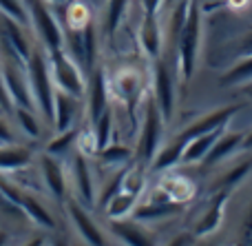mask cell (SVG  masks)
<instances>
[{
  "label": "cell",
  "instance_id": "cell-1",
  "mask_svg": "<svg viewBox=\"0 0 252 246\" xmlns=\"http://www.w3.org/2000/svg\"><path fill=\"white\" fill-rule=\"evenodd\" d=\"M201 40H204V13H201L199 4L192 2L186 22L179 29V34L175 35V49H177L175 69H177L184 84L190 82L197 71L199 53H201Z\"/></svg>",
  "mask_w": 252,
  "mask_h": 246
},
{
  "label": "cell",
  "instance_id": "cell-2",
  "mask_svg": "<svg viewBox=\"0 0 252 246\" xmlns=\"http://www.w3.org/2000/svg\"><path fill=\"white\" fill-rule=\"evenodd\" d=\"M27 67V78H29L31 96H33L35 111L40 118L44 120L47 127L53 124V96H56V84L51 78V67H49V56L47 49L40 42H35L31 56L25 62Z\"/></svg>",
  "mask_w": 252,
  "mask_h": 246
},
{
  "label": "cell",
  "instance_id": "cell-3",
  "mask_svg": "<svg viewBox=\"0 0 252 246\" xmlns=\"http://www.w3.org/2000/svg\"><path fill=\"white\" fill-rule=\"evenodd\" d=\"M144 118L142 124H139V131H137V144H135V160L144 164H151V160L155 158V153L164 146V133H166V120L161 118L159 109L157 105L153 102L151 93L148 98L144 100Z\"/></svg>",
  "mask_w": 252,
  "mask_h": 246
},
{
  "label": "cell",
  "instance_id": "cell-4",
  "mask_svg": "<svg viewBox=\"0 0 252 246\" xmlns=\"http://www.w3.org/2000/svg\"><path fill=\"white\" fill-rule=\"evenodd\" d=\"M31 20V34L35 35V42H40L47 51L62 49L64 44V27L60 18L56 16L51 7L44 0H27Z\"/></svg>",
  "mask_w": 252,
  "mask_h": 246
},
{
  "label": "cell",
  "instance_id": "cell-5",
  "mask_svg": "<svg viewBox=\"0 0 252 246\" xmlns=\"http://www.w3.org/2000/svg\"><path fill=\"white\" fill-rule=\"evenodd\" d=\"M175 73L177 69L168 65L164 56L153 60L151 69V98L157 105L161 118L166 120V124L173 122L175 118V105H177V84H175Z\"/></svg>",
  "mask_w": 252,
  "mask_h": 246
},
{
  "label": "cell",
  "instance_id": "cell-6",
  "mask_svg": "<svg viewBox=\"0 0 252 246\" xmlns=\"http://www.w3.org/2000/svg\"><path fill=\"white\" fill-rule=\"evenodd\" d=\"M49 56V67H51V78L56 89H62L66 93L82 98L87 96V84L89 75L84 69L64 51V49H56V51H47Z\"/></svg>",
  "mask_w": 252,
  "mask_h": 246
},
{
  "label": "cell",
  "instance_id": "cell-7",
  "mask_svg": "<svg viewBox=\"0 0 252 246\" xmlns=\"http://www.w3.org/2000/svg\"><path fill=\"white\" fill-rule=\"evenodd\" d=\"M109 93L111 100L133 109L146 100V78L139 69L124 67L109 78Z\"/></svg>",
  "mask_w": 252,
  "mask_h": 246
},
{
  "label": "cell",
  "instance_id": "cell-8",
  "mask_svg": "<svg viewBox=\"0 0 252 246\" xmlns=\"http://www.w3.org/2000/svg\"><path fill=\"white\" fill-rule=\"evenodd\" d=\"M69 184L75 193V200L82 202L84 207H95L97 204V182L95 173L91 169V158L84 155L82 151H71L69 160Z\"/></svg>",
  "mask_w": 252,
  "mask_h": 246
},
{
  "label": "cell",
  "instance_id": "cell-9",
  "mask_svg": "<svg viewBox=\"0 0 252 246\" xmlns=\"http://www.w3.org/2000/svg\"><path fill=\"white\" fill-rule=\"evenodd\" d=\"M64 209H66V215H69L71 224H73L75 235H78L84 244L102 246V244L109 242L104 231H102L100 226H97V222L89 215V207H84L82 202H78V200L71 195V198L64 200Z\"/></svg>",
  "mask_w": 252,
  "mask_h": 246
},
{
  "label": "cell",
  "instance_id": "cell-10",
  "mask_svg": "<svg viewBox=\"0 0 252 246\" xmlns=\"http://www.w3.org/2000/svg\"><path fill=\"white\" fill-rule=\"evenodd\" d=\"M109 106H111L109 75L104 73V69L95 67L93 73L89 75V84H87V96H84V118L89 120V124L95 122Z\"/></svg>",
  "mask_w": 252,
  "mask_h": 246
},
{
  "label": "cell",
  "instance_id": "cell-11",
  "mask_svg": "<svg viewBox=\"0 0 252 246\" xmlns=\"http://www.w3.org/2000/svg\"><path fill=\"white\" fill-rule=\"evenodd\" d=\"M84 115V100L73 93H66L62 89H56L53 96V124L51 129L56 133L66 129L80 127V120Z\"/></svg>",
  "mask_w": 252,
  "mask_h": 246
},
{
  "label": "cell",
  "instance_id": "cell-12",
  "mask_svg": "<svg viewBox=\"0 0 252 246\" xmlns=\"http://www.w3.org/2000/svg\"><path fill=\"white\" fill-rule=\"evenodd\" d=\"M40 180H42L44 189H47L56 200L64 202V200L69 198V191H71L69 173H66V169H64V164H62L60 158L49 155V153L40 155Z\"/></svg>",
  "mask_w": 252,
  "mask_h": 246
},
{
  "label": "cell",
  "instance_id": "cell-13",
  "mask_svg": "<svg viewBox=\"0 0 252 246\" xmlns=\"http://www.w3.org/2000/svg\"><path fill=\"white\" fill-rule=\"evenodd\" d=\"M0 42H4L11 51H16L25 62L35 47V38L29 27L20 25V22L11 20L2 13H0Z\"/></svg>",
  "mask_w": 252,
  "mask_h": 246
},
{
  "label": "cell",
  "instance_id": "cell-14",
  "mask_svg": "<svg viewBox=\"0 0 252 246\" xmlns=\"http://www.w3.org/2000/svg\"><path fill=\"white\" fill-rule=\"evenodd\" d=\"M164 25H161L159 16H144L142 25H139L137 31V42L142 53L148 58V60H157V58L164 56Z\"/></svg>",
  "mask_w": 252,
  "mask_h": 246
},
{
  "label": "cell",
  "instance_id": "cell-15",
  "mask_svg": "<svg viewBox=\"0 0 252 246\" xmlns=\"http://www.w3.org/2000/svg\"><path fill=\"white\" fill-rule=\"evenodd\" d=\"M182 211H184V204L173 202V200H166V202L146 200V202H139L135 207L130 220L139 222V224H151V222H161V220H168V217H175Z\"/></svg>",
  "mask_w": 252,
  "mask_h": 246
},
{
  "label": "cell",
  "instance_id": "cell-16",
  "mask_svg": "<svg viewBox=\"0 0 252 246\" xmlns=\"http://www.w3.org/2000/svg\"><path fill=\"white\" fill-rule=\"evenodd\" d=\"M237 111H239V106H221V109L210 111L208 115L195 120V122H192L188 129H184L179 138L186 142V140H190V138H195V136H201V133H210V131H217V129L228 127V124H230V120L235 118Z\"/></svg>",
  "mask_w": 252,
  "mask_h": 246
},
{
  "label": "cell",
  "instance_id": "cell-17",
  "mask_svg": "<svg viewBox=\"0 0 252 246\" xmlns=\"http://www.w3.org/2000/svg\"><path fill=\"white\" fill-rule=\"evenodd\" d=\"M228 193H230V191L223 189L221 193H217L213 200H210V204H208V209H206V213L199 217V222H197L195 229H192V235H195L197 240H199V238H206V235H213L215 231L221 226L223 215H226Z\"/></svg>",
  "mask_w": 252,
  "mask_h": 246
},
{
  "label": "cell",
  "instance_id": "cell-18",
  "mask_svg": "<svg viewBox=\"0 0 252 246\" xmlns=\"http://www.w3.org/2000/svg\"><path fill=\"white\" fill-rule=\"evenodd\" d=\"M244 136H246V133L239 131V129H235V131H232L230 127H226L221 136L217 138V142L213 144V149L208 151V155L204 158V164H206V167H215V164L228 160L230 155H235L237 151L241 149Z\"/></svg>",
  "mask_w": 252,
  "mask_h": 246
},
{
  "label": "cell",
  "instance_id": "cell-19",
  "mask_svg": "<svg viewBox=\"0 0 252 246\" xmlns=\"http://www.w3.org/2000/svg\"><path fill=\"white\" fill-rule=\"evenodd\" d=\"M33 164V149L25 144H0V173L25 171Z\"/></svg>",
  "mask_w": 252,
  "mask_h": 246
},
{
  "label": "cell",
  "instance_id": "cell-20",
  "mask_svg": "<svg viewBox=\"0 0 252 246\" xmlns=\"http://www.w3.org/2000/svg\"><path fill=\"white\" fill-rule=\"evenodd\" d=\"M157 186H159L173 202H179V204L190 202L197 193L195 182L188 180L186 176H177V173H170V171H166L164 176H161V180Z\"/></svg>",
  "mask_w": 252,
  "mask_h": 246
},
{
  "label": "cell",
  "instance_id": "cell-21",
  "mask_svg": "<svg viewBox=\"0 0 252 246\" xmlns=\"http://www.w3.org/2000/svg\"><path fill=\"white\" fill-rule=\"evenodd\" d=\"M111 233H113V238L118 242L128 244V246H144V244L153 242L148 238V231L144 229V224L130 220V217H126V220H113L111 222Z\"/></svg>",
  "mask_w": 252,
  "mask_h": 246
},
{
  "label": "cell",
  "instance_id": "cell-22",
  "mask_svg": "<svg viewBox=\"0 0 252 246\" xmlns=\"http://www.w3.org/2000/svg\"><path fill=\"white\" fill-rule=\"evenodd\" d=\"M139 198H142L139 193H133V191H128V189H120L118 193L102 207L106 220L113 222V220H126V217H130L135 207L139 204Z\"/></svg>",
  "mask_w": 252,
  "mask_h": 246
},
{
  "label": "cell",
  "instance_id": "cell-23",
  "mask_svg": "<svg viewBox=\"0 0 252 246\" xmlns=\"http://www.w3.org/2000/svg\"><path fill=\"white\" fill-rule=\"evenodd\" d=\"M223 129H217V131H210V133H201V136H195V138H190V140H186L184 155H182V164L204 162V158L208 155V151L213 149V144L217 142V138L223 133Z\"/></svg>",
  "mask_w": 252,
  "mask_h": 246
},
{
  "label": "cell",
  "instance_id": "cell-24",
  "mask_svg": "<svg viewBox=\"0 0 252 246\" xmlns=\"http://www.w3.org/2000/svg\"><path fill=\"white\" fill-rule=\"evenodd\" d=\"M9 118L13 120V127L18 129V133L25 136V138H29V140H38V138L42 136V127H47L44 120L40 118V113L33 111V109L13 106V111H11Z\"/></svg>",
  "mask_w": 252,
  "mask_h": 246
},
{
  "label": "cell",
  "instance_id": "cell-25",
  "mask_svg": "<svg viewBox=\"0 0 252 246\" xmlns=\"http://www.w3.org/2000/svg\"><path fill=\"white\" fill-rule=\"evenodd\" d=\"M184 146H186V142L182 138L161 146L155 153V158L151 160V164H148L151 173H166V171H173L175 167H179L182 164V155H184Z\"/></svg>",
  "mask_w": 252,
  "mask_h": 246
},
{
  "label": "cell",
  "instance_id": "cell-26",
  "mask_svg": "<svg viewBox=\"0 0 252 246\" xmlns=\"http://www.w3.org/2000/svg\"><path fill=\"white\" fill-rule=\"evenodd\" d=\"M20 209H22V213H25V215L29 217V220L33 222L35 226H40V229H47V231H53V229H56V220H53L51 211H49V209L44 207V204L40 202L35 195L25 193Z\"/></svg>",
  "mask_w": 252,
  "mask_h": 246
},
{
  "label": "cell",
  "instance_id": "cell-27",
  "mask_svg": "<svg viewBox=\"0 0 252 246\" xmlns=\"http://www.w3.org/2000/svg\"><path fill=\"white\" fill-rule=\"evenodd\" d=\"M95 158L102 167L124 169L135 160V149H130V146H126V144H113V142H111V144H106L104 149L97 151Z\"/></svg>",
  "mask_w": 252,
  "mask_h": 246
},
{
  "label": "cell",
  "instance_id": "cell-28",
  "mask_svg": "<svg viewBox=\"0 0 252 246\" xmlns=\"http://www.w3.org/2000/svg\"><path fill=\"white\" fill-rule=\"evenodd\" d=\"M130 0H106V11H104V34L109 40H113L118 35L120 27H122L126 11H128Z\"/></svg>",
  "mask_w": 252,
  "mask_h": 246
},
{
  "label": "cell",
  "instance_id": "cell-29",
  "mask_svg": "<svg viewBox=\"0 0 252 246\" xmlns=\"http://www.w3.org/2000/svg\"><path fill=\"white\" fill-rule=\"evenodd\" d=\"M80 129H82V127H73V129H66V131L56 133V138H51V140L47 142V146H44V153L56 155V158L71 155V151L78 149Z\"/></svg>",
  "mask_w": 252,
  "mask_h": 246
},
{
  "label": "cell",
  "instance_id": "cell-30",
  "mask_svg": "<svg viewBox=\"0 0 252 246\" xmlns=\"http://www.w3.org/2000/svg\"><path fill=\"white\" fill-rule=\"evenodd\" d=\"M82 40H84V71L87 75L93 73L97 67V25L93 18H89L82 25Z\"/></svg>",
  "mask_w": 252,
  "mask_h": 246
},
{
  "label": "cell",
  "instance_id": "cell-31",
  "mask_svg": "<svg viewBox=\"0 0 252 246\" xmlns=\"http://www.w3.org/2000/svg\"><path fill=\"white\" fill-rule=\"evenodd\" d=\"M223 87H248L252 84V56H244L235 67L221 75Z\"/></svg>",
  "mask_w": 252,
  "mask_h": 246
},
{
  "label": "cell",
  "instance_id": "cell-32",
  "mask_svg": "<svg viewBox=\"0 0 252 246\" xmlns=\"http://www.w3.org/2000/svg\"><path fill=\"white\" fill-rule=\"evenodd\" d=\"M113 129H115V115H113V109H106L95 122H91V131L95 136V144H97V151L104 149L106 144H111V138H113Z\"/></svg>",
  "mask_w": 252,
  "mask_h": 246
},
{
  "label": "cell",
  "instance_id": "cell-33",
  "mask_svg": "<svg viewBox=\"0 0 252 246\" xmlns=\"http://www.w3.org/2000/svg\"><path fill=\"white\" fill-rule=\"evenodd\" d=\"M0 13L31 29L29 7H27V0H0Z\"/></svg>",
  "mask_w": 252,
  "mask_h": 246
},
{
  "label": "cell",
  "instance_id": "cell-34",
  "mask_svg": "<svg viewBox=\"0 0 252 246\" xmlns=\"http://www.w3.org/2000/svg\"><path fill=\"white\" fill-rule=\"evenodd\" d=\"M250 171H252V162H241V164H237V167H232L230 171H228L226 176L221 177L219 186H221V189H226V191L235 189L237 184H241V182L246 180V176H248Z\"/></svg>",
  "mask_w": 252,
  "mask_h": 246
},
{
  "label": "cell",
  "instance_id": "cell-35",
  "mask_svg": "<svg viewBox=\"0 0 252 246\" xmlns=\"http://www.w3.org/2000/svg\"><path fill=\"white\" fill-rule=\"evenodd\" d=\"M144 16H161V9L166 7V0H139Z\"/></svg>",
  "mask_w": 252,
  "mask_h": 246
},
{
  "label": "cell",
  "instance_id": "cell-36",
  "mask_svg": "<svg viewBox=\"0 0 252 246\" xmlns=\"http://www.w3.org/2000/svg\"><path fill=\"white\" fill-rule=\"evenodd\" d=\"M0 106H2V113H4V115H11V111H13V105H11V100H9L7 87H4L2 67H0Z\"/></svg>",
  "mask_w": 252,
  "mask_h": 246
},
{
  "label": "cell",
  "instance_id": "cell-37",
  "mask_svg": "<svg viewBox=\"0 0 252 246\" xmlns=\"http://www.w3.org/2000/svg\"><path fill=\"white\" fill-rule=\"evenodd\" d=\"M241 233H244V242L252 244V207L248 211V217L244 220V229H241Z\"/></svg>",
  "mask_w": 252,
  "mask_h": 246
},
{
  "label": "cell",
  "instance_id": "cell-38",
  "mask_svg": "<svg viewBox=\"0 0 252 246\" xmlns=\"http://www.w3.org/2000/svg\"><path fill=\"white\" fill-rule=\"evenodd\" d=\"M44 2H47L53 11H56V9H64V11H66V7H69L73 0H44Z\"/></svg>",
  "mask_w": 252,
  "mask_h": 246
},
{
  "label": "cell",
  "instance_id": "cell-39",
  "mask_svg": "<svg viewBox=\"0 0 252 246\" xmlns=\"http://www.w3.org/2000/svg\"><path fill=\"white\" fill-rule=\"evenodd\" d=\"M239 53H241V56H252V34H250L248 38L244 40V42H241Z\"/></svg>",
  "mask_w": 252,
  "mask_h": 246
},
{
  "label": "cell",
  "instance_id": "cell-40",
  "mask_svg": "<svg viewBox=\"0 0 252 246\" xmlns=\"http://www.w3.org/2000/svg\"><path fill=\"white\" fill-rule=\"evenodd\" d=\"M241 149L244 151H252V131H248L244 136V142H241Z\"/></svg>",
  "mask_w": 252,
  "mask_h": 246
},
{
  "label": "cell",
  "instance_id": "cell-41",
  "mask_svg": "<svg viewBox=\"0 0 252 246\" xmlns=\"http://www.w3.org/2000/svg\"><path fill=\"white\" fill-rule=\"evenodd\" d=\"M248 98L252 100V84H248Z\"/></svg>",
  "mask_w": 252,
  "mask_h": 246
},
{
  "label": "cell",
  "instance_id": "cell-42",
  "mask_svg": "<svg viewBox=\"0 0 252 246\" xmlns=\"http://www.w3.org/2000/svg\"><path fill=\"white\" fill-rule=\"evenodd\" d=\"M175 2V0H166V7H170V4H173Z\"/></svg>",
  "mask_w": 252,
  "mask_h": 246
},
{
  "label": "cell",
  "instance_id": "cell-43",
  "mask_svg": "<svg viewBox=\"0 0 252 246\" xmlns=\"http://www.w3.org/2000/svg\"><path fill=\"white\" fill-rule=\"evenodd\" d=\"M0 113H2V106H0Z\"/></svg>",
  "mask_w": 252,
  "mask_h": 246
}]
</instances>
